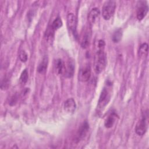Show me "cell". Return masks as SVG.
<instances>
[{"label":"cell","instance_id":"obj_1","mask_svg":"<svg viewBox=\"0 0 149 149\" xmlns=\"http://www.w3.org/2000/svg\"><path fill=\"white\" fill-rule=\"evenodd\" d=\"M107 56L104 48H99L96 52L94 61V70L96 73H100L106 67Z\"/></svg>","mask_w":149,"mask_h":149},{"label":"cell","instance_id":"obj_2","mask_svg":"<svg viewBox=\"0 0 149 149\" xmlns=\"http://www.w3.org/2000/svg\"><path fill=\"white\" fill-rule=\"evenodd\" d=\"M116 2L114 1H106L102 8V15L105 20H109L114 14Z\"/></svg>","mask_w":149,"mask_h":149},{"label":"cell","instance_id":"obj_3","mask_svg":"<svg viewBox=\"0 0 149 149\" xmlns=\"http://www.w3.org/2000/svg\"><path fill=\"white\" fill-rule=\"evenodd\" d=\"M111 98V93L108 87H104L98 101L97 107L100 109H102L108 104Z\"/></svg>","mask_w":149,"mask_h":149},{"label":"cell","instance_id":"obj_4","mask_svg":"<svg viewBox=\"0 0 149 149\" xmlns=\"http://www.w3.org/2000/svg\"><path fill=\"white\" fill-rule=\"evenodd\" d=\"M147 116L148 115L146 112H144L143 114V116L141 117V119L137 122L136 128H135V131L136 133L139 135V136H143L144 135L147 129Z\"/></svg>","mask_w":149,"mask_h":149},{"label":"cell","instance_id":"obj_5","mask_svg":"<svg viewBox=\"0 0 149 149\" xmlns=\"http://www.w3.org/2000/svg\"><path fill=\"white\" fill-rule=\"evenodd\" d=\"M89 130V125L87 122L85 121L83 122L79 128L76 136L74 141L76 143H79L81 140H83L85 137L87 136V134Z\"/></svg>","mask_w":149,"mask_h":149},{"label":"cell","instance_id":"obj_6","mask_svg":"<svg viewBox=\"0 0 149 149\" xmlns=\"http://www.w3.org/2000/svg\"><path fill=\"white\" fill-rule=\"evenodd\" d=\"M67 25L74 37L77 38V19L75 15L72 13H70L67 15Z\"/></svg>","mask_w":149,"mask_h":149},{"label":"cell","instance_id":"obj_7","mask_svg":"<svg viewBox=\"0 0 149 149\" xmlns=\"http://www.w3.org/2000/svg\"><path fill=\"white\" fill-rule=\"evenodd\" d=\"M91 76V68L89 65L82 67L79 72V80L83 82L87 81Z\"/></svg>","mask_w":149,"mask_h":149},{"label":"cell","instance_id":"obj_8","mask_svg":"<svg viewBox=\"0 0 149 149\" xmlns=\"http://www.w3.org/2000/svg\"><path fill=\"white\" fill-rule=\"evenodd\" d=\"M148 11V6L145 4L144 2H140V6L138 7L137 10V18L139 20H141L147 15Z\"/></svg>","mask_w":149,"mask_h":149},{"label":"cell","instance_id":"obj_9","mask_svg":"<svg viewBox=\"0 0 149 149\" xmlns=\"http://www.w3.org/2000/svg\"><path fill=\"white\" fill-rule=\"evenodd\" d=\"M74 71V63L73 60H69L65 64V69L63 75L66 77H71L73 76Z\"/></svg>","mask_w":149,"mask_h":149},{"label":"cell","instance_id":"obj_10","mask_svg":"<svg viewBox=\"0 0 149 149\" xmlns=\"http://www.w3.org/2000/svg\"><path fill=\"white\" fill-rule=\"evenodd\" d=\"M91 39V33L88 29L86 30L84 33H83L81 40H80V45L83 48H86L88 47L90 44Z\"/></svg>","mask_w":149,"mask_h":149},{"label":"cell","instance_id":"obj_11","mask_svg":"<svg viewBox=\"0 0 149 149\" xmlns=\"http://www.w3.org/2000/svg\"><path fill=\"white\" fill-rule=\"evenodd\" d=\"M100 14V12L98 8H93L88 14V21L90 24H93L95 21L97 20V18L99 17Z\"/></svg>","mask_w":149,"mask_h":149},{"label":"cell","instance_id":"obj_12","mask_svg":"<svg viewBox=\"0 0 149 149\" xmlns=\"http://www.w3.org/2000/svg\"><path fill=\"white\" fill-rule=\"evenodd\" d=\"M76 108L75 101L72 98L66 100L64 103V109L69 113L73 112Z\"/></svg>","mask_w":149,"mask_h":149},{"label":"cell","instance_id":"obj_13","mask_svg":"<svg viewBox=\"0 0 149 149\" xmlns=\"http://www.w3.org/2000/svg\"><path fill=\"white\" fill-rule=\"evenodd\" d=\"M117 115L115 112H112L109 115V116L106 118L104 122V125L107 128H111L112 127L115 121L116 120Z\"/></svg>","mask_w":149,"mask_h":149},{"label":"cell","instance_id":"obj_14","mask_svg":"<svg viewBox=\"0 0 149 149\" xmlns=\"http://www.w3.org/2000/svg\"><path fill=\"white\" fill-rule=\"evenodd\" d=\"M48 66V58L47 56H45L43 58L42 61L39 64L37 70L40 73H44L46 72V70L47 69Z\"/></svg>","mask_w":149,"mask_h":149},{"label":"cell","instance_id":"obj_15","mask_svg":"<svg viewBox=\"0 0 149 149\" xmlns=\"http://www.w3.org/2000/svg\"><path fill=\"white\" fill-rule=\"evenodd\" d=\"M56 70L59 74H63L65 69V63L61 59H58L56 61Z\"/></svg>","mask_w":149,"mask_h":149},{"label":"cell","instance_id":"obj_16","mask_svg":"<svg viewBox=\"0 0 149 149\" xmlns=\"http://www.w3.org/2000/svg\"><path fill=\"white\" fill-rule=\"evenodd\" d=\"M122 37V30L121 29H118L113 34L112 41L114 42H118L120 41Z\"/></svg>","mask_w":149,"mask_h":149},{"label":"cell","instance_id":"obj_17","mask_svg":"<svg viewBox=\"0 0 149 149\" xmlns=\"http://www.w3.org/2000/svg\"><path fill=\"white\" fill-rule=\"evenodd\" d=\"M148 46L147 43H143L142 44L139 49V54L141 56H147L148 54Z\"/></svg>","mask_w":149,"mask_h":149},{"label":"cell","instance_id":"obj_18","mask_svg":"<svg viewBox=\"0 0 149 149\" xmlns=\"http://www.w3.org/2000/svg\"><path fill=\"white\" fill-rule=\"evenodd\" d=\"M62 26V21L60 17H57L54 19L52 23V27L54 30L59 29Z\"/></svg>","mask_w":149,"mask_h":149},{"label":"cell","instance_id":"obj_19","mask_svg":"<svg viewBox=\"0 0 149 149\" xmlns=\"http://www.w3.org/2000/svg\"><path fill=\"white\" fill-rule=\"evenodd\" d=\"M28 77H29V74H28V72L27 70V69H24L20 77V81L23 83H26L27 81L28 80Z\"/></svg>","mask_w":149,"mask_h":149},{"label":"cell","instance_id":"obj_20","mask_svg":"<svg viewBox=\"0 0 149 149\" xmlns=\"http://www.w3.org/2000/svg\"><path fill=\"white\" fill-rule=\"evenodd\" d=\"M54 29L52 28V27L51 26V27H48L45 33V37L47 40H51L53 36H54Z\"/></svg>","mask_w":149,"mask_h":149},{"label":"cell","instance_id":"obj_21","mask_svg":"<svg viewBox=\"0 0 149 149\" xmlns=\"http://www.w3.org/2000/svg\"><path fill=\"white\" fill-rule=\"evenodd\" d=\"M19 58L23 62H25L27 60V54L24 51H21L19 54Z\"/></svg>","mask_w":149,"mask_h":149},{"label":"cell","instance_id":"obj_22","mask_svg":"<svg viewBox=\"0 0 149 149\" xmlns=\"http://www.w3.org/2000/svg\"><path fill=\"white\" fill-rule=\"evenodd\" d=\"M8 81L6 80V79H3L2 81V83H1V87L2 89H5L7 87V85H8Z\"/></svg>","mask_w":149,"mask_h":149}]
</instances>
